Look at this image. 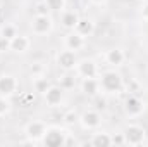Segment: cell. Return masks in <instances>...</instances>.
I'll return each instance as SVG.
<instances>
[{
  "label": "cell",
  "instance_id": "cell-18",
  "mask_svg": "<svg viewBox=\"0 0 148 147\" xmlns=\"http://www.w3.org/2000/svg\"><path fill=\"white\" fill-rule=\"evenodd\" d=\"M88 144L95 147H109L112 146V135L109 132H95L91 133V139L88 140Z\"/></svg>",
  "mask_w": 148,
  "mask_h": 147
},
{
  "label": "cell",
  "instance_id": "cell-31",
  "mask_svg": "<svg viewBox=\"0 0 148 147\" xmlns=\"http://www.w3.org/2000/svg\"><path fill=\"white\" fill-rule=\"evenodd\" d=\"M140 16L143 21H148V2H143V5L140 9Z\"/></svg>",
  "mask_w": 148,
  "mask_h": 147
},
{
  "label": "cell",
  "instance_id": "cell-5",
  "mask_svg": "<svg viewBox=\"0 0 148 147\" xmlns=\"http://www.w3.org/2000/svg\"><path fill=\"white\" fill-rule=\"evenodd\" d=\"M47 123L41 119H33L24 126V135L28 137L29 144H41V139L47 133Z\"/></svg>",
  "mask_w": 148,
  "mask_h": 147
},
{
  "label": "cell",
  "instance_id": "cell-29",
  "mask_svg": "<svg viewBox=\"0 0 148 147\" xmlns=\"http://www.w3.org/2000/svg\"><path fill=\"white\" fill-rule=\"evenodd\" d=\"M9 50H10V40H7L5 37L0 35V54L9 52Z\"/></svg>",
  "mask_w": 148,
  "mask_h": 147
},
{
  "label": "cell",
  "instance_id": "cell-24",
  "mask_svg": "<svg viewBox=\"0 0 148 147\" xmlns=\"http://www.w3.org/2000/svg\"><path fill=\"white\" fill-rule=\"evenodd\" d=\"M52 10L48 9V5H47V2L45 0H40L35 3V14L36 16H47V14H50Z\"/></svg>",
  "mask_w": 148,
  "mask_h": 147
},
{
  "label": "cell",
  "instance_id": "cell-17",
  "mask_svg": "<svg viewBox=\"0 0 148 147\" xmlns=\"http://www.w3.org/2000/svg\"><path fill=\"white\" fill-rule=\"evenodd\" d=\"M79 17H81V16L77 14V10L66 9V10L60 12V24H62V28L73 31L74 28H76V24H77V21H79Z\"/></svg>",
  "mask_w": 148,
  "mask_h": 147
},
{
  "label": "cell",
  "instance_id": "cell-10",
  "mask_svg": "<svg viewBox=\"0 0 148 147\" xmlns=\"http://www.w3.org/2000/svg\"><path fill=\"white\" fill-rule=\"evenodd\" d=\"M19 90V81L14 74H0V95L3 97H12Z\"/></svg>",
  "mask_w": 148,
  "mask_h": 147
},
{
  "label": "cell",
  "instance_id": "cell-6",
  "mask_svg": "<svg viewBox=\"0 0 148 147\" xmlns=\"http://www.w3.org/2000/svg\"><path fill=\"white\" fill-rule=\"evenodd\" d=\"M122 107H124V114L127 118H140L147 109V104H145V101L141 97H138L134 94H129L124 99V106Z\"/></svg>",
  "mask_w": 148,
  "mask_h": 147
},
{
  "label": "cell",
  "instance_id": "cell-20",
  "mask_svg": "<svg viewBox=\"0 0 148 147\" xmlns=\"http://www.w3.org/2000/svg\"><path fill=\"white\" fill-rule=\"evenodd\" d=\"M50 85H52V83L48 81V78H45V74H43V76H36V78L33 80V88H35V92L41 94V95L48 90Z\"/></svg>",
  "mask_w": 148,
  "mask_h": 147
},
{
  "label": "cell",
  "instance_id": "cell-21",
  "mask_svg": "<svg viewBox=\"0 0 148 147\" xmlns=\"http://www.w3.org/2000/svg\"><path fill=\"white\" fill-rule=\"evenodd\" d=\"M17 33H19V30H17V26H16V24H12V23H5V24L0 28V35H2V37H5L7 40H12Z\"/></svg>",
  "mask_w": 148,
  "mask_h": 147
},
{
  "label": "cell",
  "instance_id": "cell-19",
  "mask_svg": "<svg viewBox=\"0 0 148 147\" xmlns=\"http://www.w3.org/2000/svg\"><path fill=\"white\" fill-rule=\"evenodd\" d=\"M74 85H76V76L71 74V71H66L59 78V87L64 90H71V88H74Z\"/></svg>",
  "mask_w": 148,
  "mask_h": 147
},
{
  "label": "cell",
  "instance_id": "cell-26",
  "mask_svg": "<svg viewBox=\"0 0 148 147\" xmlns=\"http://www.w3.org/2000/svg\"><path fill=\"white\" fill-rule=\"evenodd\" d=\"M10 101H9V97H3V95H0V118L2 116H7L9 112H10Z\"/></svg>",
  "mask_w": 148,
  "mask_h": 147
},
{
  "label": "cell",
  "instance_id": "cell-33",
  "mask_svg": "<svg viewBox=\"0 0 148 147\" xmlns=\"http://www.w3.org/2000/svg\"><path fill=\"white\" fill-rule=\"evenodd\" d=\"M2 5H3V0H0V7H2Z\"/></svg>",
  "mask_w": 148,
  "mask_h": 147
},
{
  "label": "cell",
  "instance_id": "cell-28",
  "mask_svg": "<svg viewBox=\"0 0 148 147\" xmlns=\"http://www.w3.org/2000/svg\"><path fill=\"white\" fill-rule=\"evenodd\" d=\"M33 102H35V95H33V94H24V95L21 97V104H23V107L33 106Z\"/></svg>",
  "mask_w": 148,
  "mask_h": 147
},
{
  "label": "cell",
  "instance_id": "cell-7",
  "mask_svg": "<svg viewBox=\"0 0 148 147\" xmlns=\"http://www.w3.org/2000/svg\"><path fill=\"white\" fill-rule=\"evenodd\" d=\"M102 121H103V119H102V114H100L98 109H86L79 114V121H77V123H79L84 130L95 132V130L100 128Z\"/></svg>",
  "mask_w": 148,
  "mask_h": 147
},
{
  "label": "cell",
  "instance_id": "cell-11",
  "mask_svg": "<svg viewBox=\"0 0 148 147\" xmlns=\"http://www.w3.org/2000/svg\"><path fill=\"white\" fill-rule=\"evenodd\" d=\"M64 88H60L59 85H50L48 90L43 94V101L48 107H59L64 101Z\"/></svg>",
  "mask_w": 148,
  "mask_h": 147
},
{
  "label": "cell",
  "instance_id": "cell-4",
  "mask_svg": "<svg viewBox=\"0 0 148 147\" xmlns=\"http://www.w3.org/2000/svg\"><path fill=\"white\" fill-rule=\"evenodd\" d=\"M29 30H31V33L33 35H36V37H45V35H48L52 30H53V19H52V16L50 14H47V16H33L31 17V21H29Z\"/></svg>",
  "mask_w": 148,
  "mask_h": 147
},
{
  "label": "cell",
  "instance_id": "cell-23",
  "mask_svg": "<svg viewBox=\"0 0 148 147\" xmlns=\"http://www.w3.org/2000/svg\"><path fill=\"white\" fill-rule=\"evenodd\" d=\"M62 119H64V123H66L67 126H73V125H76V123L79 121V114L74 109H71V111H67V112H64Z\"/></svg>",
  "mask_w": 148,
  "mask_h": 147
},
{
  "label": "cell",
  "instance_id": "cell-8",
  "mask_svg": "<svg viewBox=\"0 0 148 147\" xmlns=\"http://www.w3.org/2000/svg\"><path fill=\"white\" fill-rule=\"evenodd\" d=\"M74 71L81 78H98L100 76V68H98L97 61L90 59V57L79 59L77 64H76V68H74Z\"/></svg>",
  "mask_w": 148,
  "mask_h": 147
},
{
  "label": "cell",
  "instance_id": "cell-1",
  "mask_svg": "<svg viewBox=\"0 0 148 147\" xmlns=\"http://www.w3.org/2000/svg\"><path fill=\"white\" fill-rule=\"evenodd\" d=\"M100 87H102V92L103 94H119L122 88H124V78L122 74L115 69H109V71H103L100 73Z\"/></svg>",
  "mask_w": 148,
  "mask_h": 147
},
{
  "label": "cell",
  "instance_id": "cell-15",
  "mask_svg": "<svg viewBox=\"0 0 148 147\" xmlns=\"http://www.w3.org/2000/svg\"><path fill=\"white\" fill-rule=\"evenodd\" d=\"M81 92L88 97H95L102 92V87H100V80L98 78H83L81 81Z\"/></svg>",
  "mask_w": 148,
  "mask_h": 147
},
{
  "label": "cell",
  "instance_id": "cell-35",
  "mask_svg": "<svg viewBox=\"0 0 148 147\" xmlns=\"http://www.w3.org/2000/svg\"><path fill=\"white\" fill-rule=\"evenodd\" d=\"M147 144H148V140H147Z\"/></svg>",
  "mask_w": 148,
  "mask_h": 147
},
{
  "label": "cell",
  "instance_id": "cell-32",
  "mask_svg": "<svg viewBox=\"0 0 148 147\" xmlns=\"http://www.w3.org/2000/svg\"><path fill=\"white\" fill-rule=\"evenodd\" d=\"M90 2H91L93 5H105L109 0H90Z\"/></svg>",
  "mask_w": 148,
  "mask_h": 147
},
{
  "label": "cell",
  "instance_id": "cell-30",
  "mask_svg": "<svg viewBox=\"0 0 148 147\" xmlns=\"http://www.w3.org/2000/svg\"><path fill=\"white\" fill-rule=\"evenodd\" d=\"M110 135H112V133H110ZM112 146H126V144H124V135H122V132H121V133L112 135Z\"/></svg>",
  "mask_w": 148,
  "mask_h": 147
},
{
  "label": "cell",
  "instance_id": "cell-34",
  "mask_svg": "<svg viewBox=\"0 0 148 147\" xmlns=\"http://www.w3.org/2000/svg\"><path fill=\"white\" fill-rule=\"evenodd\" d=\"M138 2H141V3H143V2H148V0H138Z\"/></svg>",
  "mask_w": 148,
  "mask_h": 147
},
{
  "label": "cell",
  "instance_id": "cell-27",
  "mask_svg": "<svg viewBox=\"0 0 148 147\" xmlns=\"http://www.w3.org/2000/svg\"><path fill=\"white\" fill-rule=\"evenodd\" d=\"M29 73L33 78H36V76H43L45 74V66L41 64V62H33L31 66H29Z\"/></svg>",
  "mask_w": 148,
  "mask_h": 147
},
{
  "label": "cell",
  "instance_id": "cell-2",
  "mask_svg": "<svg viewBox=\"0 0 148 147\" xmlns=\"http://www.w3.org/2000/svg\"><path fill=\"white\" fill-rule=\"evenodd\" d=\"M122 135H124V144L126 146L136 147L147 144V130L138 123L126 125V128L122 130Z\"/></svg>",
  "mask_w": 148,
  "mask_h": 147
},
{
  "label": "cell",
  "instance_id": "cell-9",
  "mask_svg": "<svg viewBox=\"0 0 148 147\" xmlns=\"http://www.w3.org/2000/svg\"><path fill=\"white\" fill-rule=\"evenodd\" d=\"M76 54H77V52L69 50V49L64 47V50H60V52L57 54V66H59L60 69H64V71H74V68H76V64H77V61H79Z\"/></svg>",
  "mask_w": 148,
  "mask_h": 147
},
{
  "label": "cell",
  "instance_id": "cell-14",
  "mask_svg": "<svg viewBox=\"0 0 148 147\" xmlns=\"http://www.w3.org/2000/svg\"><path fill=\"white\" fill-rule=\"evenodd\" d=\"M64 47L66 49H69V50H74V52H79V50H83L84 47H86V38L81 37L79 33H76V31H69L66 38H64Z\"/></svg>",
  "mask_w": 148,
  "mask_h": 147
},
{
  "label": "cell",
  "instance_id": "cell-25",
  "mask_svg": "<svg viewBox=\"0 0 148 147\" xmlns=\"http://www.w3.org/2000/svg\"><path fill=\"white\" fill-rule=\"evenodd\" d=\"M93 101H95L97 109H98V111H105V109H107V106H109V99H107L105 95H102V92H100L98 95H95V97H93Z\"/></svg>",
  "mask_w": 148,
  "mask_h": 147
},
{
  "label": "cell",
  "instance_id": "cell-12",
  "mask_svg": "<svg viewBox=\"0 0 148 147\" xmlns=\"http://www.w3.org/2000/svg\"><path fill=\"white\" fill-rule=\"evenodd\" d=\"M103 57H105V62L110 68H121L126 62V52L121 47H112V49H109Z\"/></svg>",
  "mask_w": 148,
  "mask_h": 147
},
{
  "label": "cell",
  "instance_id": "cell-22",
  "mask_svg": "<svg viewBox=\"0 0 148 147\" xmlns=\"http://www.w3.org/2000/svg\"><path fill=\"white\" fill-rule=\"evenodd\" d=\"M45 2L52 12H62V10H66V5H67L66 0H45Z\"/></svg>",
  "mask_w": 148,
  "mask_h": 147
},
{
  "label": "cell",
  "instance_id": "cell-16",
  "mask_svg": "<svg viewBox=\"0 0 148 147\" xmlns=\"http://www.w3.org/2000/svg\"><path fill=\"white\" fill-rule=\"evenodd\" d=\"M29 47H31V40L26 35L17 33L16 37L10 40V50L16 52V54H24V52L29 50Z\"/></svg>",
  "mask_w": 148,
  "mask_h": 147
},
{
  "label": "cell",
  "instance_id": "cell-13",
  "mask_svg": "<svg viewBox=\"0 0 148 147\" xmlns=\"http://www.w3.org/2000/svg\"><path fill=\"white\" fill-rule=\"evenodd\" d=\"M95 30H97V23L91 17H79V21H77V24L74 28L76 33H79L81 37H84V38L93 37L95 35Z\"/></svg>",
  "mask_w": 148,
  "mask_h": 147
},
{
  "label": "cell",
  "instance_id": "cell-3",
  "mask_svg": "<svg viewBox=\"0 0 148 147\" xmlns=\"http://www.w3.org/2000/svg\"><path fill=\"white\" fill-rule=\"evenodd\" d=\"M67 135H69V132H66L60 126H48L45 137L41 139V144L47 147H62L66 146Z\"/></svg>",
  "mask_w": 148,
  "mask_h": 147
}]
</instances>
